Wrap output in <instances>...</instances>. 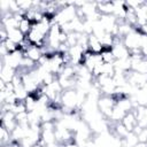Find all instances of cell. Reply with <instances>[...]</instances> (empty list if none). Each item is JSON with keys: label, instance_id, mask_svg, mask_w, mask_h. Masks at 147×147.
<instances>
[{"label": "cell", "instance_id": "6", "mask_svg": "<svg viewBox=\"0 0 147 147\" xmlns=\"http://www.w3.org/2000/svg\"><path fill=\"white\" fill-rule=\"evenodd\" d=\"M15 75H16L15 69L1 63V69H0V79L1 80H3L5 83H11Z\"/></svg>", "mask_w": 147, "mask_h": 147}, {"label": "cell", "instance_id": "11", "mask_svg": "<svg viewBox=\"0 0 147 147\" xmlns=\"http://www.w3.org/2000/svg\"><path fill=\"white\" fill-rule=\"evenodd\" d=\"M0 141H1V146H7L11 141H14L13 138H11V132L8 131L2 125L0 126Z\"/></svg>", "mask_w": 147, "mask_h": 147}, {"label": "cell", "instance_id": "19", "mask_svg": "<svg viewBox=\"0 0 147 147\" xmlns=\"http://www.w3.org/2000/svg\"><path fill=\"white\" fill-rule=\"evenodd\" d=\"M2 44L6 46V48H7V51H8L9 53H13V52H15V51H17V49H18V45H17V44H15L14 41H11L10 39H7V40H6V41H3Z\"/></svg>", "mask_w": 147, "mask_h": 147}, {"label": "cell", "instance_id": "25", "mask_svg": "<svg viewBox=\"0 0 147 147\" xmlns=\"http://www.w3.org/2000/svg\"><path fill=\"white\" fill-rule=\"evenodd\" d=\"M146 144H147V141H146Z\"/></svg>", "mask_w": 147, "mask_h": 147}, {"label": "cell", "instance_id": "3", "mask_svg": "<svg viewBox=\"0 0 147 147\" xmlns=\"http://www.w3.org/2000/svg\"><path fill=\"white\" fill-rule=\"evenodd\" d=\"M140 38H141V32L134 30L123 38V44L129 51H133L136 48H140Z\"/></svg>", "mask_w": 147, "mask_h": 147}, {"label": "cell", "instance_id": "12", "mask_svg": "<svg viewBox=\"0 0 147 147\" xmlns=\"http://www.w3.org/2000/svg\"><path fill=\"white\" fill-rule=\"evenodd\" d=\"M125 115H126L125 111H123L121 108H118L117 106H115L114 109H113V113H111V115H110V117L108 119H110L111 122L118 123V122H122V119L124 118Z\"/></svg>", "mask_w": 147, "mask_h": 147}, {"label": "cell", "instance_id": "21", "mask_svg": "<svg viewBox=\"0 0 147 147\" xmlns=\"http://www.w3.org/2000/svg\"><path fill=\"white\" fill-rule=\"evenodd\" d=\"M7 39H8V31L3 26H1V29H0V40H1V42H3Z\"/></svg>", "mask_w": 147, "mask_h": 147}, {"label": "cell", "instance_id": "9", "mask_svg": "<svg viewBox=\"0 0 147 147\" xmlns=\"http://www.w3.org/2000/svg\"><path fill=\"white\" fill-rule=\"evenodd\" d=\"M96 9L101 15H113L114 5L113 1H99L96 2Z\"/></svg>", "mask_w": 147, "mask_h": 147}, {"label": "cell", "instance_id": "7", "mask_svg": "<svg viewBox=\"0 0 147 147\" xmlns=\"http://www.w3.org/2000/svg\"><path fill=\"white\" fill-rule=\"evenodd\" d=\"M24 56H28L29 59H31L32 61H34L36 63H38L39 60L44 56V54H42L41 47H38L36 45H31V47L26 52H24Z\"/></svg>", "mask_w": 147, "mask_h": 147}, {"label": "cell", "instance_id": "23", "mask_svg": "<svg viewBox=\"0 0 147 147\" xmlns=\"http://www.w3.org/2000/svg\"><path fill=\"white\" fill-rule=\"evenodd\" d=\"M64 147H79L75 141H72V142H69V144H67Z\"/></svg>", "mask_w": 147, "mask_h": 147}, {"label": "cell", "instance_id": "20", "mask_svg": "<svg viewBox=\"0 0 147 147\" xmlns=\"http://www.w3.org/2000/svg\"><path fill=\"white\" fill-rule=\"evenodd\" d=\"M137 136H138L139 142H146L147 141V127H142Z\"/></svg>", "mask_w": 147, "mask_h": 147}, {"label": "cell", "instance_id": "14", "mask_svg": "<svg viewBox=\"0 0 147 147\" xmlns=\"http://www.w3.org/2000/svg\"><path fill=\"white\" fill-rule=\"evenodd\" d=\"M18 29L26 36L30 31H31V29H32V22L31 21H29L28 18H23L21 22H20V25H18Z\"/></svg>", "mask_w": 147, "mask_h": 147}, {"label": "cell", "instance_id": "22", "mask_svg": "<svg viewBox=\"0 0 147 147\" xmlns=\"http://www.w3.org/2000/svg\"><path fill=\"white\" fill-rule=\"evenodd\" d=\"M141 54H142V56L145 59H147V45H145V46L141 47Z\"/></svg>", "mask_w": 147, "mask_h": 147}, {"label": "cell", "instance_id": "13", "mask_svg": "<svg viewBox=\"0 0 147 147\" xmlns=\"http://www.w3.org/2000/svg\"><path fill=\"white\" fill-rule=\"evenodd\" d=\"M114 132H115V136H116L117 138H119V139H123V138H125V137L129 134L127 129L123 125L122 122L115 123V125H114Z\"/></svg>", "mask_w": 147, "mask_h": 147}, {"label": "cell", "instance_id": "4", "mask_svg": "<svg viewBox=\"0 0 147 147\" xmlns=\"http://www.w3.org/2000/svg\"><path fill=\"white\" fill-rule=\"evenodd\" d=\"M87 46H88V51L91 53H93V54H101V52L103 51V46H102L100 39L96 38L93 33L88 34Z\"/></svg>", "mask_w": 147, "mask_h": 147}, {"label": "cell", "instance_id": "15", "mask_svg": "<svg viewBox=\"0 0 147 147\" xmlns=\"http://www.w3.org/2000/svg\"><path fill=\"white\" fill-rule=\"evenodd\" d=\"M101 59H102V62L103 63H114L115 62V57L113 55V52L111 49H107L105 48L102 52H101Z\"/></svg>", "mask_w": 147, "mask_h": 147}, {"label": "cell", "instance_id": "17", "mask_svg": "<svg viewBox=\"0 0 147 147\" xmlns=\"http://www.w3.org/2000/svg\"><path fill=\"white\" fill-rule=\"evenodd\" d=\"M115 72H116V69L114 67V63H103L102 64V75L114 77Z\"/></svg>", "mask_w": 147, "mask_h": 147}, {"label": "cell", "instance_id": "1", "mask_svg": "<svg viewBox=\"0 0 147 147\" xmlns=\"http://www.w3.org/2000/svg\"><path fill=\"white\" fill-rule=\"evenodd\" d=\"M98 108L101 113V115L106 118H109L114 107L116 106V99L111 95H100V98L98 99Z\"/></svg>", "mask_w": 147, "mask_h": 147}, {"label": "cell", "instance_id": "24", "mask_svg": "<svg viewBox=\"0 0 147 147\" xmlns=\"http://www.w3.org/2000/svg\"><path fill=\"white\" fill-rule=\"evenodd\" d=\"M1 147H5V146H1Z\"/></svg>", "mask_w": 147, "mask_h": 147}, {"label": "cell", "instance_id": "16", "mask_svg": "<svg viewBox=\"0 0 147 147\" xmlns=\"http://www.w3.org/2000/svg\"><path fill=\"white\" fill-rule=\"evenodd\" d=\"M132 71H137L139 74H145L147 75V59H142L139 63H137L133 68H132Z\"/></svg>", "mask_w": 147, "mask_h": 147}, {"label": "cell", "instance_id": "5", "mask_svg": "<svg viewBox=\"0 0 147 147\" xmlns=\"http://www.w3.org/2000/svg\"><path fill=\"white\" fill-rule=\"evenodd\" d=\"M122 123L123 125L127 129L129 132H132L134 130V127L138 125V121H137V117H136V114L133 110L126 113V115L124 116V118L122 119Z\"/></svg>", "mask_w": 147, "mask_h": 147}, {"label": "cell", "instance_id": "2", "mask_svg": "<svg viewBox=\"0 0 147 147\" xmlns=\"http://www.w3.org/2000/svg\"><path fill=\"white\" fill-rule=\"evenodd\" d=\"M61 107H65L68 109L75 110L78 108L77 103V91L76 88H69L62 92L61 95Z\"/></svg>", "mask_w": 147, "mask_h": 147}, {"label": "cell", "instance_id": "10", "mask_svg": "<svg viewBox=\"0 0 147 147\" xmlns=\"http://www.w3.org/2000/svg\"><path fill=\"white\" fill-rule=\"evenodd\" d=\"M25 38H26V36L20 29H13V30L8 31V39H10L11 41H14L17 45H20Z\"/></svg>", "mask_w": 147, "mask_h": 147}, {"label": "cell", "instance_id": "18", "mask_svg": "<svg viewBox=\"0 0 147 147\" xmlns=\"http://www.w3.org/2000/svg\"><path fill=\"white\" fill-rule=\"evenodd\" d=\"M17 3H18L20 9L22 11H24V13H26L28 10H30L33 7V1H30V0L29 1L28 0H18Z\"/></svg>", "mask_w": 147, "mask_h": 147}, {"label": "cell", "instance_id": "8", "mask_svg": "<svg viewBox=\"0 0 147 147\" xmlns=\"http://www.w3.org/2000/svg\"><path fill=\"white\" fill-rule=\"evenodd\" d=\"M56 136H55V130H42L41 131V139H40V145L41 146H47L51 144L56 142Z\"/></svg>", "mask_w": 147, "mask_h": 147}]
</instances>
